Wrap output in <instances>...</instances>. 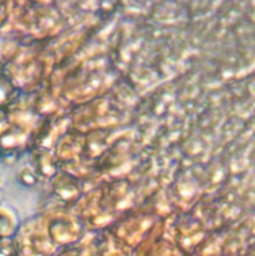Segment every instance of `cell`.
<instances>
[{"instance_id":"obj_2","label":"cell","mask_w":255,"mask_h":256,"mask_svg":"<svg viewBox=\"0 0 255 256\" xmlns=\"http://www.w3.org/2000/svg\"><path fill=\"white\" fill-rule=\"evenodd\" d=\"M12 220L0 213V239H8L10 235L14 234Z\"/></svg>"},{"instance_id":"obj_3","label":"cell","mask_w":255,"mask_h":256,"mask_svg":"<svg viewBox=\"0 0 255 256\" xmlns=\"http://www.w3.org/2000/svg\"><path fill=\"white\" fill-rule=\"evenodd\" d=\"M0 256H18L14 245L8 239H0Z\"/></svg>"},{"instance_id":"obj_1","label":"cell","mask_w":255,"mask_h":256,"mask_svg":"<svg viewBox=\"0 0 255 256\" xmlns=\"http://www.w3.org/2000/svg\"><path fill=\"white\" fill-rule=\"evenodd\" d=\"M16 96V88L5 75L0 74V107L9 104Z\"/></svg>"},{"instance_id":"obj_4","label":"cell","mask_w":255,"mask_h":256,"mask_svg":"<svg viewBox=\"0 0 255 256\" xmlns=\"http://www.w3.org/2000/svg\"><path fill=\"white\" fill-rule=\"evenodd\" d=\"M0 156H2V147H0Z\"/></svg>"}]
</instances>
